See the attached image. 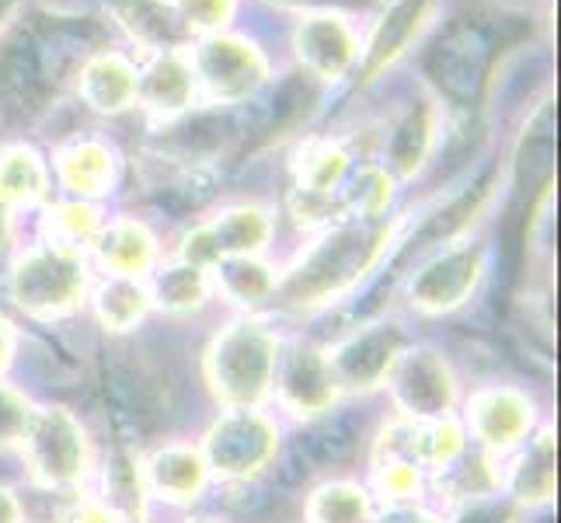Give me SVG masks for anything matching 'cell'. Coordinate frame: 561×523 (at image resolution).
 <instances>
[{
  "instance_id": "obj_7",
  "label": "cell",
  "mask_w": 561,
  "mask_h": 523,
  "mask_svg": "<svg viewBox=\"0 0 561 523\" xmlns=\"http://www.w3.org/2000/svg\"><path fill=\"white\" fill-rule=\"evenodd\" d=\"M409 349V336L394 321H377L353 328L335 345L324 349V360L332 366V377L339 391L370 395L387 384V374L398 363V356Z\"/></svg>"
},
{
  "instance_id": "obj_22",
  "label": "cell",
  "mask_w": 561,
  "mask_h": 523,
  "mask_svg": "<svg viewBox=\"0 0 561 523\" xmlns=\"http://www.w3.org/2000/svg\"><path fill=\"white\" fill-rule=\"evenodd\" d=\"M0 88L28 112L46 109V102H49L53 84L43 77V67H38L28 29L14 32L4 43V49H0Z\"/></svg>"
},
{
  "instance_id": "obj_34",
  "label": "cell",
  "mask_w": 561,
  "mask_h": 523,
  "mask_svg": "<svg viewBox=\"0 0 561 523\" xmlns=\"http://www.w3.org/2000/svg\"><path fill=\"white\" fill-rule=\"evenodd\" d=\"M430 8V0H398L394 11L383 18V25L374 35L370 56H366V70L377 73L383 64H391L394 56L401 53V46L409 43V35L419 29V18Z\"/></svg>"
},
{
  "instance_id": "obj_25",
  "label": "cell",
  "mask_w": 561,
  "mask_h": 523,
  "mask_svg": "<svg viewBox=\"0 0 561 523\" xmlns=\"http://www.w3.org/2000/svg\"><path fill=\"white\" fill-rule=\"evenodd\" d=\"M137 94L147 102L150 112L158 115H179L188 109L192 94H196V73L175 53H164L150 64L144 73V84H137Z\"/></svg>"
},
{
  "instance_id": "obj_43",
  "label": "cell",
  "mask_w": 561,
  "mask_h": 523,
  "mask_svg": "<svg viewBox=\"0 0 561 523\" xmlns=\"http://www.w3.org/2000/svg\"><path fill=\"white\" fill-rule=\"evenodd\" d=\"M11 356H14V332H11V325L0 318V374L8 371Z\"/></svg>"
},
{
  "instance_id": "obj_9",
  "label": "cell",
  "mask_w": 561,
  "mask_h": 523,
  "mask_svg": "<svg viewBox=\"0 0 561 523\" xmlns=\"http://www.w3.org/2000/svg\"><path fill=\"white\" fill-rule=\"evenodd\" d=\"M534 401L527 391L510 384H492V387H478L468 398V425L463 433L478 440L481 454L489 461H506L516 447H524L530 430H534Z\"/></svg>"
},
{
  "instance_id": "obj_23",
  "label": "cell",
  "mask_w": 561,
  "mask_h": 523,
  "mask_svg": "<svg viewBox=\"0 0 561 523\" xmlns=\"http://www.w3.org/2000/svg\"><path fill=\"white\" fill-rule=\"evenodd\" d=\"M150 286L140 280H126V276H108L102 286L94 289V318L112 336H129L147 321L150 315Z\"/></svg>"
},
{
  "instance_id": "obj_46",
  "label": "cell",
  "mask_w": 561,
  "mask_h": 523,
  "mask_svg": "<svg viewBox=\"0 0 561 523\" xmlns=\"http://www.w3.org/2000/svg\"><path fill=\"white\" fill-rule=\"evenodd\" d=\"M196 523H206V520H196Z\"/></svg>"
},
{
  "instance_id": "obj_21",
  "label": "cell",
  "mask_w": 561,
  "mask_h": 523,
  "mask_svg": "<svg viewBox=\"0 0 561 523\" xmlns=\"http://www.w3.org/2000/svg\"><path fill=\"white\" fill-rule=\"evenodd\" d=\"M94 248H99V262L105 273L126 280H140L153 265V259H158V238L137 217H123L102 227L99 238H94Z\"/></svg>"
},
{
  "instance_id": "obj_29",
  "label": "cell",
  "mask_w": 561,
  "mask_h": 523,
  "mask_svg": "<svg viewBox=\"0 0 561 523\" xmlns=\"http://www.w3.org/2000/svg\"><path fill=\"white\" fill-rule=\"evenodd\" d=\"M374 499L359 481H321L304 502V523H370Z\"/></svg>"
},
{
  "instance_id": "obj_39",
  "label": "cell",
  "mask_w": 561,
  "mask_h": 523,
  "mask_svg": "<svg viewBox=\"0 0 561 523\" xmlns=\"http://www.w3.org/2000/svg\"><path fill=\"white\" fill-rule=\"evenodd\" d=\"M60 523H129L119 510H112L99 496L77 499L60 513Z\"/></svg>"
},
{
  "instance_id": "obj_36",
  "label": "cell",
  "mask_w": 561,
  "mask_h": 523,
  "mask_svg": "<svg viewBox=\"0 0 561 523\" xmlns=\"http://www.w3.org/2000/svg\"><path fill=\"white\" fill-rule=\"evenodd\" d=\"M387 203H391V174H387V168H363L353 189L345 192V209L353 213V220H377Z\"/></svg>"
},
{
  "instance_id": "obj_40",
  "label": "cell",
  "mask_w": 561,
  "mask_h": 523,
  "mask_svg": "<svg viewBox=\"0 0 561 523\" xmlns=\"http://www.w3.org/2000/svg\"><path fill=\"white\" fill-rule=\"evenodd\" d=\"M513 520H516V513L506 507V502H495L492 496L463 502V510L457 516V523H513Z\"/></svg>"
},
{
  "instance_id": "obj_33",
  "label": "cell",
  "mask_w": 561,
  "mask_h": 523,
  "mask_svg": "<svg viewBox=\"0 0 561 523\" xmlns=\"http://www.w3.org/2000/svg\"><path fill=\"white\" fill-rule=\"evenodd\" d=\"M115 11H119L123 22L137 32L144 43H158V46H175L185 38V25L182 18L158 4V0H119L115 4Z\"/></svg>"
},
{
  "instance_id": "obj_6",
  "label": "cell",
  "mask_w": 561,
  "mask_h": 523,
  "mask_svg": "<svg viewBox=\"0 0 561 523\" xmlns=\"http://www.w3.org/2000/svg\"><path fill=\"white\" fill-rule=\"evenodd\" d=\"M279 454L276 419L262 409H227L203 436V457L209 475L230 486L255 481Z\"/></svg>"
},
{
  "instance_id": "obj_16",
  "label": "cell",
  "mask_w": 561,
  "mask_h": 523,
  "mask_svg": "<svg viewBox=\"0 0 561 523\" xmlns=\"http://www.w3.org/2000/svg\"><path fill=\"white\" fill-rule=\"evenodd\" d=\"M363 443H366L363 416L350 409H332L311 422H304L297 454L304 457V464H311L307 471H335L342 464L356 461Z\"/></svg>"
},
{
  "instance_id": "obj_32",
  "label": "cell",
  "mask_w": 561,
  "mask_h": 523,
  "mask_svg": "<svg viewBox=\"0 0 561 523\" xmlns=\"http://www.w3.org/2000/svg\"><path fill=\"white\" fill-rule=\"evenodd\" d=\"M345 168H350V154L332 140H314L300 150L297 158V189L314 192V196H328L339 182Z\"/></svg>"
},
{
  "instance_id": "obj_5",
  "label": "cell",
  "mask_w": 561,
  "mask_h": 523,
  "mask_svg": "<svg viewBox=\"0 0 561 523\" xmlns=\"http://www.w3.org/2000/svg\"><path fill=\"white\" fill-rule=\"evenodd\" d=\"M492 56L495 32L478 18H454L425 49L422 70L454 105H474L489 81Z\"/></svg>"
},
{
  "instance_id": "obj_42",
  "label": "cell",
  "mask_w": 561,
  "mask_h": 523,
  "mask_svg": "<svg viewBox=\"0 0 561 523\" xmlns=\"http://www.w3.org/2000/svg\"><path fill=\"white\" fill-rule=\"evenodd\" d=\"M0 523H25V510L22 499H18L11 489L0 486Z\"/></svg>"
},
{
  "instance_id": "obj_15",
  "label": "cell",
  "mask_w": 561,
  "mask_h": 523,
  "mask_svg": "<svg viewBox=\"0 0 561 523\" xmlns=\"http://www.w3.org/2000/svg\"><path fill=\"white\" fill-rule=\"evenodd\" d=\"M244 137L234 112H196L182 123H171L161 129V137L153 140L164 154V161L188 164V168H206L213 158H220L230 147Z\"/></svg>"
},
{
  "instance_id": "obj_12",
  "label": "cell",
  "mask_w": 561,
  "mask_h": 523,
  "mask_svg": "<svg viewBox=\"0 0 561 523\" xmlns=\"http://www.w3.org/2000/svg\"><path fill=\"white\" fill-rule=\"evenodd\" d=\"M485 255L471 245H454L425 262L409 283V300L422 315H447L468 304V294L481 283Z\"/></svg>"
},
{
  "instance_id": "obj_4",
  "label": "cell",
  "mask_w": 561,
  "mask_h": 523,
  "mask_svg": "<svg viewBox=\"0 0 561 523\" xmlns=\"http://www.w3.org/2000/svg\"><path fill=\"white\" fill-rule=\"evenodd\" d=\"M84 289L88 265L81 251L56 245L28 248L25 255H18L8 273V297L38 321H53L77 311L84 304Z\"/></svg>"
},
{
  "instance_id": "obj_30",
  "label": "cell",
  "mask_w": 561,
  "mask_h": 523,
  "mask_svg": "<svg viewBox=\"0 0 561 523\" xmlns=\"http://www.w3.org/2000/svg\"><path fill=\"white\" fill-rule=\"evenodd\" d=\"M425 475L415 461L401 457V454H387V451H374L370 454V489L374 496H380L387 507L391 502H415L425 492Z\"/></svg>"
},
{
  "instance_id": "obj_31",
  "label": "cell",
  "mask_w": 561,
  "mask_h": 523,
  "mask_svg": "<svg viewBox=\"0 0 561 523\" xmlns=\"http://www.w3.org/2000/svg\"><path fill=\"white\" fill-rule=\"evenodd\" d=\"M433 133H436V120L433 112L419 105L412 109L404 120L394 126L391 140H387V161H391V168H398L401 174H412L422 161L425 154H430L433 147Z\"/></svg>"
},
{
  "instance_id": "obj_2",
  "label": "cell",
  "mask_w": 561,
  "mask_h": 523,
  "mask_svg": "<svg viewBox=\"0 0 561 523\" xmlns=\"http://www.w3.org/2000/svg\"><path fill=\"white\" fill-rule=\"evenodd\" d=\"M279 336L259 321L224 328L206 353V380L227 409H259L273 398Z\"/></svg>"
},
{
  "instance_id": "obj_26",
  "label": "cell",
  "mask_w": 561,
  "mask_h": 523,
  "mask_svg": "<svg viewBox=\"0 0 561 523\" xmlns=\"http://www.w3.org/2000/svg\"><path fill=\"white\" fill-rule=\"evenodd\" d=\"M217 273L209 276V283L217 286V294H224L230 304L238 307H255L276 297L279 276L273 265H265L259 255H238V259H220Z\"/></svg>"
},
{
  "instance_id": "obj_13",
  "label": "cell",
  "mask_w": 561,
  "mask_h": 523,
  "mask_svg": "<svg viewBox=\"0 0 561 523\" xmlns=\"http://www.w3.org/2000/svg\"><path fill=\"white\" fill-rule=\"evenodd\" d=\"M144 496L168 507H192L209 486V468L199 447L192 443H161L144 461H137Z\"/></svg>"
},
{
  "instance_id": "obj_37",
  "label": "cell",
  "mask_w": 561,
  "mask_h": 523,
  "mask_svg": "<svg viewBox=\"0 0 561 523\" xmlns=\"http://www.w3.org/2000/svg\"><path fill=\"white\" fill-rule=\"evenodd\" d=\"M28 416H32V409H28L25 395H18L8 384H0V451L22 443Z\"/></svg>"
},
{
  "instance_id": "obj_14",
  "label": "cell",
  "mask_w": 561,
  "mask_h": 523,
  "mask_svg": "<svg viewBox=\"0 0 561 523\" xmlns=\"http://www.w3.org/2000/svg\"><path fill=\"white\" fill-rule=\"evenodd\" d=\"M28 32L38 67H43V77L53 88L81 73V67L94 60V49L105 43V29L91 18H49L46 25Z\"/></svg>"
},
{
  "instance_id": "obj_10",
  "label": "cell",
  "mask_w": 561,
  "mask_h": 523,
  "mask_svg": "<svg viewBox=\"0 0 561 523\" xmlns=\"http://www.w3.org/2000/svg\"><path fill=\"white\" fill-rule=\"evenodd\" d=\"M339 384L332 377V366L324 360V349L311 342H294L283 349L273 374V401L286 416L311 422L335 409Z\"/></svg>"
},
{
  "instance_id": "obj_35",
  "label": "cell",
  "mask_w": 561,
  "mask_h": 523,
  "mask_svg": "<svg viewBox=\"0 0 561 523\" xmlns=\"http://www.w3.org/2000/svg\"><path fill=\"white\" fill-rule=\"evenodd\" d=\"M46 230H49V245L56 248H70L81 251V245L94 241L102 230V217L99 209L88 203H60L46 213Z\"/></svg>"
},
{
  "instance_id": "obj_41",
  "label": "cell",
  "mask_w": 561,
  "mask_h": 523,
  "mask_svg": "<svg viewBox=\"0 0 561 523\" xmlns=\"http://www.w3.org/2000/svg\"><path fill=\"white\" fill-rule=\"evenodd\" d=\"M370 523H443V516L425 507H415V502H391V507H383V513L374 516Z\"/></svg>"
},
{
  "instance_id": "obj_28",
  "label": "cell",
  "mask_w": 561,
  "mask_h": 523,
  "mask_svg": "<svg viewBox=\"0 0 561 523\" xmlns=\"http://www.w3.org/2000/svg\"><path fill=\"white\" fill-rule=\"evenodd\" d=\"M209 294H213V283L206 269L182 262V259L158 269V276H153V286H150V300L168 315L199 311V307H206Z\"/></svg>"
},
{
  "instance_id": "obj_3",
  "label": "cell",
  "mask_w": 561,
  "mask_h": 523,
  "mask_svg": "<svg viewBox=\"0 0 561 523\" xmlns=\"http://www.w3.org/2000/svg\"><path fill=\"white\" fill-rule=\"evenodd\" d=\"M22 457L35 486L46 492H70L81 489L94 471L91 440L81 419L60 405H46L28 416L22 433Z\"/></svg>"
},
{
  "instance_id": "obj_38",
  "label": "cell",
  "mask_w": 561,
  "mask_h": 523,
  "mask_svg": "<svg viewBox=\"0 0 561 523\" xmlns=\"http://www.w3.org/2000/svg\"><path fill=\"white\" fill-rule=\"evenodd\" d=\"M179 8L188 29H213L227 22L230 11H234V0H179Z\"/></svg>"
},
{
  "instance_id": "obj_18",
  "label": "cell",
  "mask_w": 561,
  "mask_h": 523,
  "mask_svg": "<svg viewBox=\"0 0 561 523\" xmlns=\"http://www.w3.org/2000/svg\"><path fill=\"white\" fill-rule=\"evenodd\" d=\"M513 464L506 471H499V489H506V496L516 507H548L554 499V430H540V436L527 440V447L513 451Z\"/></svg>"
},
{
  "instance_id": "obj_20",
  "label": "cell",
  "mask_w": 561,
  "mask_h": 523,
  "mask_svg": "<svg viewBox=\"0 0 561 523\" xmlns=\"http://www.w3.org/2000/svg\"><path fill=\"white\" fill-rule=\"evenodd\" d=\"M297 49H300V64L318 81H339L356 56V35L342 18L321 14L297 29Z\"/></svg>"
},
{
  "instance_id": "obj_19",
  "label": "cell",
  "mask_w": 561,
  "mask_h": 523,
  "mask_svg": "<svg viewBox=\"0 0 561 523\" xmlns=\"http://www.w3.org/2000/svg\"><path fill=\"white\" fill-rule=\"evenodd\" d=\"M56 174L60 185L81 200L108 196L119 182V161H115L112 147L102 140H73L56 154Z\"/></svg>"
},
{
  "instance_id": "obj_8",
  "label": "cell",
  "mask_w": 561,
  "mask_h": 523,
  "mask_svg": "<svg viewBox=\"0 0 561 523\" xmlns=\"http://www.w3.org/2000/svg\"><path fill=\"white\" fill-rule=\"evenodd\" d=\"M398 419H443L454 416L457 405V374L450 360L430 345H412L398 356L387 374Z\"/></svg>"
},
{
  "instance_id": "obj_24",
  "label": "cell",
  "mask_w": 561,
  "mask_h": 523,
  "mask_svg": "<svg viewBox=\"0 0 561 523\" xmlns=\"http://www.w3.org/2000/svg\"><path fill=\"white\" fill-rule=\"evenodd\" d=\"M81 94L94 112H126L137 102V73L123 56H99V60H88L81 67Z\"/></svg>"
},
{
  "instance_id": "obj_1",
  "label": "cell",
  "mask_w": 561,
  "mask_h": 523,
  "mask_svg": "<svg viewBox=\"0 0 561 523\" xmlns=\"http://www.w3.org/2000/svg\"><path fill=\"white\" fill-rule=\"evenodd\" d=\"M387 241H391V227H374V220H356L328 230L318 245L304 251L286 280H279L276 294L289 307L332 304V297L345 294L363 276V269L377 262Z\"/></svg>"
},
{
  "instance_id": "obj_44",
  "label": "cell",
  "mask_w": 561,
  "mask_h": 523,
  "mask_svg": "<svg viewBox=\"0 0 561 523\" xmlns=\"http://www.w3.org/2000/svg\"><path fill=\"white\" fill-rule=\"evenodd\" d=\"M8 235H11V220H8V206L0 203V251L8 245Z\"/></svg>"
},
{
  "instance_id": "obj_27",
  "label": "cell",
  "mask_w": 561,
  "mask_h": 523,
  "mask_svg": "<svg viewBox=\"0 0 561 523\" xmlns=\"http://www.w3.org/2000/svg\"><path fill=\"white\" fill-rule=\"evenodd\" d=\"M46 192H49V171L32 147L25 144L0 147V203L32 206L38 200H46Z\"/></svg>"
},
{
  "instance_id": "obj_11",
  "label": "cell",
  "mask_w": 561,
  "mask_h": 523,
  "mask_svg": "<svg viewBox=\"0 0 561 523\" xmlns=\"http://www.w3.org/2000/svg\"><path fill=\"white\" fill-rule=\"evenodd\" d=\"M273 241V217L262 206H227L217 213L209 224H199L192 235H185L182 245V262L192 265H217L220 259H238V255H259Z\"/></svg>"
},
{
  "instance_id": "obj_17",
  "label": "cell",
  "mask_w": 561,
  "mask_h": 523,
  "mask_svg": "<svg viewBox=\"0 0 561 523\" xmlns=\"http://www.w3.org/2000/svg\"><path fill=\"white\" fill-rule=\"evenodd\" d=\"M196 70L224 102H238L262 81V56L241 38H209L199 46Z\"/></svg>"
},
{
  "instance_id": "obj_45",
  "label": "cell",
  "mask_w": 561,
  "mask_h": 523,
  "mask_svg": "<svg viewBox=\"0 0 561 523\" xmlns=\"http://www.w3.org/2000/svg\"><path fill=\"white\" fill-rule=\"evenodd\" d=\"M14 8H18V0H0V25L14 14Z\"/></svg>"
}]
</instances>
